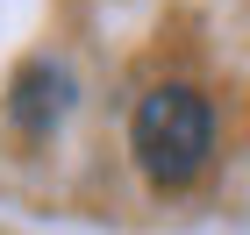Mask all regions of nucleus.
<instances>
[{"instance_id":"f257e3e1","label":"nucleus","mask_w":250,"mask_h":235,"mask_svg":"<svg viewBox=\"0 0 250 235\" xmlns=\"http://www.w3.org/2000/svg\"><path fill=\"white\" fill-rule=\"evenodd\" d=\"M129 143L157 185H186V178H200V164L214 150V107L193 86H150L136 100Z\"/></svg>"},{"instance_id":"f03ea898","label":"nucleus","mask_w":250,"mask_h":235,"mask_svg":"<svg viewBox=\"0 0 250 235\" xmlns=\"http://www.w3.org/2000/svg\"><path fill=\"white\" fill-rule=\"evenodd\" d=\"M7 114H15L21 136H50L64 114H72V72L50 57H29L15 72V86H7Z\"/></svg>"}]
</instances>
